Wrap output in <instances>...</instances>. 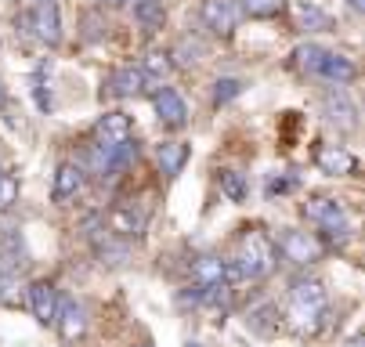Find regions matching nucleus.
<instances>
[{
    "label": "nucleus",
    "instance_id": "nucleus-31",
    "mask_svg": "<svg viewBox=\"0 0 365 347\" xmlns=\"http://www.w3.org/2000/svg\"><path fill=\"white\" fill-rule=\"evenodd\" d=\"M101 4H109V8H120V4H127V0H101Z\"/></svg>",
    "mask_w": 365,
    "mask_h": 347
},
{
    "label": "nucleus",
    "instance_id": "nucleus-28",
    "mask_svg": "<svg viewBox=\"0 0 365 347\" xmlns=\"http://www.w3.org/2000/svg\"><path fill=\"white\" fill-rule=\"evenodd\" d=\"M300 19H304L307 26H329V19H326L315 4H300Z\"/></svg>",
    "mask_w": 365,
    "mask_h": 347
},
{
    "label": "nucleus",
    "instance_id": "nucleus-33",
    "mask_svg": "<svg viewBox=\"0 0 365 347\" xmlns=\"http://www.w3.org/2000/svg\"><path fill=\"white\" fill-rule=\"evenodd\" d=\"M0 102H4V90H0Z\"/></svg>",
    "mask_w": 365,
    "mask_h": 347
},
{
    "label": "nucleus",
    "instance_id": "nucleus-15",
    "mask_svg": "<svg viewBox=\"0 0 365 347\" xmlns=\"http://www.w3.org/2000/svg\"><path fill=\"white\" fill-rule=\"evenodd\" d=\"M202 22L217 36H232L235 33V8L232 0H206L202 4Z\"/></svg>",
    "mask_w": 365,
    "mask_h": 347
},
{
    "label": "nucleus",
    "instance_id": "nucleus-22",
    "mask_svg": "<svg viewBox=\"0 0 365 347\" xmlns=\"http://www.w3.org/2000/svg\"><path fill=\"white\" fill-rule=\"evenodd\" d=\"M109 221H113V228H116V232H123V235H141V232H145V214H134L130 207L116 210Z\"/></svg>",
    "mask_w": 365,
    "mask_h": 347
},
{
    "label": "nucleus",
    "instance_id": "nucleus-30",
    "mask_svg": "<svg viewBox=\"0 0 365 347\" xmlns=\"http://www.w3.org/2000/svg\"><path fill=\"white\" fill-rule=\"evenodd\" d=\"M347 4H351L354 11H365V0H347Z\"/></svg>",
    "mask_w": 365,
    "mask_h": 347
},
{
    "label": "nucleus",
    "instance_id": "nucleus-14",
    "mask_svg": "<svg viewBox=\"0 0 365 347\" xmlns=\"http://www.w3.org/2000/svg\"><path fill=\"white\" fill-rule=\"evenodd\" d=\"M141 87H145V76L134 66H123V69L109 73L106 83H101V90H106L109 98H134V94H141Z\"/></svg>",
    "mask_w": 365,
    "mask_h": 347
},
{
    "label": "nucleus",
    "instance_id": "nucleus-6",
    "mask_svg": "<svg viewBox=\"0 0 365 347\" xmlns=\"http://www.w3.org/2000/svg\"><path fill=\"white\" fill-rule=\"evenodd\" d=\"M275 254H282L289 264H300V268H307V264L322 261L326 246H322V239H319L315 232L282 228V235H279V246H275Z\"/></svg>",
    "mask_w": 365,
    "mask_h": 347
},
{
    "label": "nucleus",
    "instance_id": "nucleus-3",
    "mask_svg": "<svg viewBox=\"0 0 365 347\" xmlns=\"http://www.w3.org/2000/svg\"><path fill=\"white\" fill-rule=\"evenodd\" d=\"M297 66H300L304 73H311V76H322V80L336 83V87H344V83H351V80L358 76V66H354L347 55L326 51V47H319V43L297 47Z\"/></svg>",
    "mask_w": 365,
    "mask_h": 347
},
{
    "label": "nucleus",
    "instance_id": "nucleus-26",
    "mask_svg": "<svg viewBox=\"0 0 365 347\" xmlns=\"http://www.w3.org/2000/svg\"><path fill=\"white\" fill-rule=\"evenodd\" d=\"M199 55H202V43H199V40H181L178 51H174L170 58H178V66H195Z\"/></svg>",
    "mask_w": 365,
    "mask_h": 347
},
{
    "label": "nucleus",
    "instance_id": "nucleus-8",
    "mask_svg": "<svg viewBox=\"0 0 365 347\" xmlns=\"http://www.w3.org/2000/svg\"><path fill=\"white\" fill-rule=\"evenodd\" d=\"M152 105H155V116H160L163 127H185L188 123V105H185V98L174 90V87H160L152 94Z\"/></svg>",
    "mask_w": 365,
    "mask_h": 347
},
{
    "label": "nucleus",
    "instance_id": "nucleus-13",
    "mask_svg": "<svg viewBox=\"0 0 365 347\" xmlns=\"http://www.w3.org/2000/svg\"><path fill=\"white\" fill-rule=\"evenodd\" d=\"M315 163H319V170L322 174H329V177H340V174H354V167H358V160L347 152L344 145H319V152H315Z\"/></svg>",
    "mask_w": 365,
    "mask_h": 347
},
{
    "label": "nucleus",
    "instance_id": "nucleus-19",
    "mask_svg": "<svg viewBox=\"0 0 365 347\" xmlns=\"http://www.w3.org/2000/svg\"><path fill=\"white\" fill-rule=\"evenodd\" d=\"M0 246H4V261H0V271L11 275V271L26 268V242H22V235H19V232H4Z\"/></svg>",
    "mask_w": 365,
    "mask_h": 347
},
{
    "label": "nucleus",
    "instance_id": "nucleus-21",
    "mask_svg": "<svg viewBox=\"0 0 365 347\" xmlns=\"http://www.w3.org/2000/svg\"><path fill=\"white\" fill-rule=\"evenodd\" d=\"M217 185H221V192L228 195L232 203H242L246 192H250V188H246V177H242L239 170H221V174H217Z\"/></svg>",
    "mask_w": 365,
    "mask_h": 347
},
{
    "label": "nucleus",
    "instance_id": "nucleus-9",
    "mask_svg": "<svg viewBox=\"0 0 365 347\" xmlns=\"http://www.w3.org/2000/svg\"><path fill=\"white\" fill-rule=\"evenodd\" d=\"M29 311L40 326H55L58 315V289L51 282H33L29 286Z\"/></svg>",
    "mask_w": 365,
    "mask_h": 347
},
{
    "label": "nucleus",
    "instance_id": "nucleus-29",
    "mask_svg": "<svg viewBox=\"0 0 365 347\" xmlns=\"http://www.w3.org/2000/svg\"><path fill=\"white\" fill-rule=\"evenodd\" d=\"M297 185V177H272L268 181V195H275V192H289Z\"/></svg>",
    "mask_w": 365,
    "mask_h": 347
},
{
    "label": "nucleus",
    "instance_id": "nucleus-23",
    "mask_svg": "<svg viewBox=\"0 0 365 347\" xmlns=\"http://www.w3.org/2000/svg\"><path fill=\"white\" fill-rule=\"evenodd\" d=\"M170 66H174V62H170L167 51H148L145 62H141V76H145V80H148V76H160V80H163V76L170 73Z\"/></svg>",
    "mask_w": 365,
    "mask_h": 347
},
{
    "label": "nucleus",
    "instance_id": "nucleus-20",
    "mask_svg": "<svg viewBox=\"0 0 365 347\" xmlns=\"http://www.w3.org/2000/svg\"><path fill=\"white\" fill-rule=\"evenodd\" d=\"M326 113H329V120L340 123L344 130H354V127H358V120H354V105L347 102L340 90H329V94H326Z\"/></svg>",
    "mask_w": 365,
    "mask_h": 347
},
{
    "label": "nucleus",
    "instance_id": "nucleus-4",
    "mask_svg": "<svg viewBox=\"0 0 365 347\" xmlns=\"http://www.w3.org/2000/svg\"><path fill=\"white\" fill-rule=\"evenodd\" d=\"M304 217L315 224L322 235H329L333 242L347 239L351 235V214L340 200H329V195H315V200H307L304 203Z\"/></svg>",
    "mask_w": 365,
    "mask_h": 347
},
{
    "label": "nucleus",
    "instance_id": "nucleus-10",
    "mask_svg": "<svg viewBox=\"0 0 365 347\" xmlns=\"http://www.w3.org/2000/svg\"><path fill=\"white\" fill-rule=\"evenodd\" d=\"M192 279H195V286H202V289H221V286H232V282H228V261H225V257H217V254L199 257V261L192 264Z\"/></svg>",
    "mask_w": 365,
    "mask_h": 347
},
{
    "label": "nucleus",
    "instance_id": "nucleus-2",
    "mask_svg": "<svg viewBox=\"0 0 365 347\" xmlns=\"http://www.w3.org/2000/svg\"><path fill=\"white\" fill-rule=\"evenodd\" d=\"M329 311V293L319 279H297L293 289H289V322L300 329V333H319L322 318Z\"/></svg>",
    "mask_w": 365,
    "mask_h": 347
},
{
    "label": "nucleus",
    "instance_id": "nucleus-7",
    "mask_svg": "<svg viewBox=\"0 0 365 347\" xmlns=\"http://www.w3.org/2000/svg\"><path fill=\"white\" fill-rule=\"evenodd\" d=\"M29 26H33L36 40H43L47 47H58V40H62V19H58V4H55V0H36V11H33Z\"/></svg>",
    "mask_w": 365,
    "mask_h": 347
},
{
    "label": "nucleus",
    "instance_id": "nucleus-16",
    "mask_svg": "<svg viewBox=\"0 0 365 347\" xmlns=\"http://www.w3.org/2000/svg\"><path fill=\"white\" fill-rule=\"evenodd\" d=\"M155 163H160V170L167 177H178L185 170V163H188V145H181V141H160V145H155Z\"/></svg>",
    "mask_w": 365,
    "mask_h": 347
},
{
    "label": "nucleus",
    "instance_id": "nucleus-17",
    "mask_svg": "<svg viewBox=\"0 0 365 347\" xmlns=\"http://www.w3.org/2000/svg\"><path fill=\"white\" fill-rule=\"evenodd\" d=\"M134 19L145 33H160L163 22H167V11H163V0H134Z\"/></svg>",
    "mask_w": 365,
    "mask_h": 347
},
{
    "label": "nucleus",
    "instance_id": "nucleus-1",
    "mask_svg": "<svg viewBox=\"0 0 365 347\" xmlns=\"http://www.w3.org/2000/svg\"><path fill=\"white\" fill-rule=\"evenodd\" d=\"M275 242L264 232H246L239 239V250L228 261V282H253V279H264L275 268Z\"/></svg>",
    "mask_w": 365,
    "mask_h": 347
},
{
    "label": "nucleus",
    "instance_id": "nucleus-32",
    "mask_svg": "<svg viewBox=\"0 0 365 347\" xmlns=\"http://www.w3.org/2000/svg\"><path fill=\"white\" fill-rule=\"evenodd\" d=\"M347 347H361V336H351V340H347Z\"/></svg>",
    "mask_w": 365,
    "mask_h": 347
},
{
    "label": "nucleus",
    "instance_id": "nucleus-27",
    "mask_svg": "<svg viewBox=\"0 0 365 347\" xmlns=\"http://www.w3.org/2000/svg\"><path fill=\"white\" fill-rule=\"evenodd\" d=\"M15 200H19V181H15L11 174L0 170V210H8Z\"/></svg>",
    "mask_w": 365,
    "mask_h": 347
},
{
    "label": "nucleus",
    "instance_id": "nucleus-11",
    "mask_svg": "<svg viewBox=\"0 0 365 347\" xmlns=\"http://www.w3.org/2000/svg\"><path fill=\"white\" fill-rule=\"evenodd\" d=\"M83 192V167H76V163H62L58 170H55V185H51V200L55 203H73L76 195Z\"/></svg>",
    "mask_w": 365,
    "mask_h": 347
},
{
    "label": "nucleus",
    "instance_id": "nucleus-12",
    "mask_svg": "<svg viewBox=\"0 0 365 347\" xmlns=\"http://www.w3.org/2000/svg\"><path fill=\"white\" fill-rule=\"evenodd\" d=\"M55 326L62 333V340H80L87 333V308L76 304V301H58V315H55Z\"/></svg>",
    "mask_w": 365,
    "mask_h": 347
},
{
    "label": "nucleus",
    "instance_id": "nucleus-25",
    "mask_svg": "<svg viewBox=\"0 0 365 347\" xmlns=\"http://www.w3.org/2000/svg\"><path fill=\"white\" fill-rule=\"evenodd\" d=\"M239 94H242V80L225 76V80H217V83H214V105H228L232 98H239Z\"/></svg>",
    "mask_w": 365,
    "mask_h": 347
},
{
    "label": "nucleus",
    "instance_id": "nucleus-24",
    "mask_svg": "<svg viewBox=\"0 0 365 347\" xmlns=\"http://www.w3.org/2000/svg\"><path fill=\"white\" fill-rule=\"evenodd\" d=\"M286 8V0H242V11L250 19H272Z\"/></svg>",
    "mask_w": 365,
    "mask_h": 347
},
{
    "label": "nucleus",
    "instance_id": "nucleus-18",
    "mask_svg": "<svg viewBox=\"0 0 365 347\" xmlns=\"http://www.w3.org/2000/svg\"><path fill=\"white\" fill-rule=\"evenodd\" d=\"M98 141H127L130 138V116L127 113H106L94 127Z\"/></svg>",
    "mask_w": 365,
    "mask_h": 347
},
{
    "label": "nucleus",
    "instance_id": "nucleus-5",
    "mask_svg": "<svg viewBox=\"0 0 365 347\" xmlns=\"http://www.w3.org/2000/svg\"><path fill=\"white\" fill-rule=\"evenodd\" d=\"M134 160H138V141L134 138H127V141H94L87 148V167L101 177H113V174L127 170Z\"/></svg>",
    "mask_w": 365,
    "mask_h": 347
}]
</instances>
